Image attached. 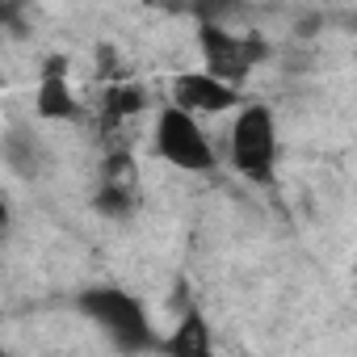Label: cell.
I'll list each match as a JSON object with an SVG mask.
<instances>
[{"instance_id":"obj_1","label":"cell","mask_w":357,"mask_h":357,"mask_svg":"<svg viewBox=\"0 0 357 357\" xmlns=\"http://www.w3.org/2000/svg\"><path fill=\"white\" fill-rule=\"evenodd\" d=\"M155 143H160V155L168 160V164H176V168H211L215 164V151H211V139L202 135V122H198V114H190V109H168V114H160V122H155Z\"/></svg>"},{"instance_id":"obj_2","label":"cell","mask_w":357,"mask_h":357,"mask_svg":"<svg viewBox=\"0 0 357 357\" xmlns=\"http://www.w3.org/2000/svg\"><path fill=\"white\" fill-rule=\"evenodd\" d=\"M273 147H278V139H273V118H269V109H261V105L244 109L240 122L231 126V147H227L231 164H236L240 172H248V176H265L269 164H273Z\"/></svg>"},{"instance_id":"obj_3","label":"cell","mask_w":357,"mask_h":357,"mask_svg":"<svg viewBox=\"0 0 357 357\" xmlns=\"http://www.w3.org/2000/svg\"><path fill=\"white\" fill-rule=\"evenodd\" d=\"M176 105L198 114V118H215V114H227L240 105V93L231 89V80L223 76H202V72H190L176 80Z\"/></svg>"},{"instance_id":"obj_4","label":"cell","mask_w":357,"mask_h":357,"mask_svg":"<svg viewBox=\"0 0 357 357\" xmlns=\"http://www.w3.org/2000/svg\"><path fill=\"white\" fill-rule=\"evenodd\" d=\"M34 105H38V118H68L72 109H76V101H72V89H68V80H59V76H47L43 84H38V97H34Z\"/></svg>"}]
</instances>
